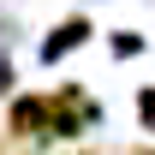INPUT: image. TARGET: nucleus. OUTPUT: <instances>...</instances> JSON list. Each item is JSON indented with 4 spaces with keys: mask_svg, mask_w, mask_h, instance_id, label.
Returning <instances> with one entry per match:
<instances>
[{
    "mask_svg": "<svg viewBox=\"0 0 155 155\" xmlns=\"http://www.w3.org/2000/svg\"><path fill=\"white\" fill-rule=\"evenodd\" d=\"M137 48H143L137 30H119V36H114V54H137Z\"/></svg>",
    "mask_w": 155,
    "mask_h": 155,
    "instance_id": "nucleus-5",
    "label": "nucleus"
},
{
    "mask_svg": "<svg viewBox=\"0 0 155 155\" xmlns=\"http://www.w3.org/2000/svg\"><path fill=\"white\" fill-rule=\"evenodd\" d=\"M96 125V101L84 96V84L48 90V137H84Z\"/></svg>",
    "mask_w": 155,
    "mask_h": 155,
    "instance_id": "nucleus-1",
    "label": "nucleus"
},
{
    "mask_svg": "<svg viewBox=\"0 0 155 155\" xmlns=\"http://www.w3.org/2000/svg\"><path fill=\"white\" fill-rule=\"evenodd\" d=\"M42 137H48V96H12L6 143H42Z\"/></svg>",
    "mask_w": 155,
    "mask_h": 155,
    "instance_id": "nucleus-2",
    "label": "nucleus"
},
{
    "mask_svg": "<svg viewBox=\"0 0 155 155\" xmlns=\"http://www.w3.org/2000/svg\"><path fill=\"white\" fill-rule=\"evenodd\" d=\"M137 125H143V131H155V84H143V90H137Z\"/></svg>",
    "mask_w": 155,
    "mask_h": 155,
    "instance_id": "nucleus-4",
    "label": "nucleus"
},
{
    "mask_svg": "<svg viewBox=\"0 0 155 155\" xmlns=\"http://www.w3.org/2000/svg\"><path fill=\"white\" fill-rule=\"evenodd\" d=\"M125 155H155V149H149V143H137V149H125Z\"/></svg>",
    "mask_w": 155,
    "mask_h": 155,
    "instance_id": "nucleus-6",
    "label": "nucleus"
},
{
    "mask_svg": "<svg viewBox=\"0 0 155 155\" xmlns=\"http://www.w3.org/2000/svg\"><path fill=\"white\" fill-rule=\"evenodd\" d=\"M78 155H101V149H78Z\"/></svg>",
    "mask_w": 155,
    "mask_h": 155,
    "instance_id": "nucleus-7",
    "label": "nucleus"
},
{
    "mask_svg": "<svg viewBox=\"0 0 155 155\" xmlns=\"http://www.w3.org/2000/svg\"><path fill=\"white\" fill-rule=\"evenodd\" d=\"M90 30H96V24L84 18V12H72L66 24H54V30H48V42H42V60L54 66L60 54H72V48H84V42H90Z\"/></svg>",
    "mask_w": 155,
    "mask_h": 155,
    "instance_id": "nucleus-3",
    "label": "nucleus"
}]
</instances>
